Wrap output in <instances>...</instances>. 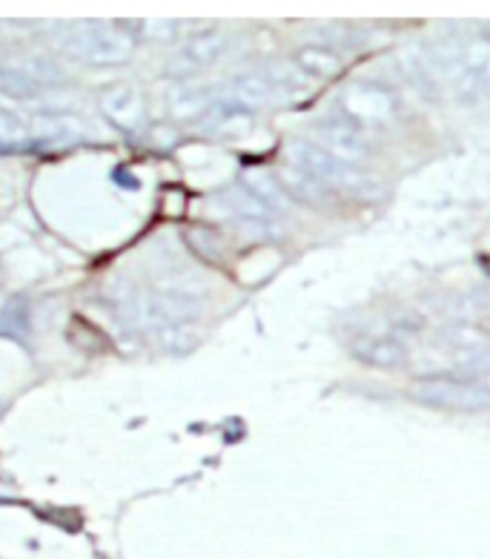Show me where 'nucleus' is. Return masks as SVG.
Returning a JSON list of instances; mask_svg holds the SVG:
<instances>
[{"mask_svg": "<svg viewBox=\"0 0 490 559\" xmlns=\"http://www.w3.org/2000/svg\"><path fill=\"white\" fill-rule=\"evenodd\" d=\"M292 158H296V169L307 173L324 187H361L368 178L361 176L352 164L338 162L336 155L324 153L322 146H315L313 141H299L292 146Z\"/></svg>", "mask_w": 490, "mask_h": 559, "instance_id": "obj_1", "label": "nucleus"}, {"mask_svg": "<svg viewBox=\"0 0 490 559\" xmlns=\"http://www.w3.org/2000/svg\"><path fill=\"white\" fill-rule=\"evenodd\" d=\"M416 399L439 411H482L490 405V393L479 382H459V379H430L416 388Z\"/></svg>", "mask_w": 490, "mask_h": 559, "instance_id": "obj_2", "label": "nucleus"}, {"mask_svg": "<svg viewBox=\"0 0 490 559\" xmlns=\"http://www.w3.org/2000/svg\"><path fill=\"white\" fill-rule=\"evenodd\" d=\"M315 146H322L324 153L336 155L338 162L356 164L368 155V144L361 139V132L352 127L347 118H333L315 127Z\"/></svg>", "mask_w": 490, "mask_h": 559, "instance_id": "obj_3", "label": "nucleus"}, {"mask_svg": "<svg viewBox=\"0 0 490 559\" xmlns=\"http://www.w3.org/2000/svg\"><path fill=\"white\" fill-rule=\"evenodd\" d=\"M342 107L347 112V121L356 123H384L393 118L391 95L375 90V86H352L342 95Z\"/></svg>", "mask_w": 490, "mask_h": 559, "instance_id": "obj_4", "label": "nucleus"}, {"mask_svg": "<svg viewBox=\"0 0 490 559\" xmlns=\"http://www.w3.org/2000/svg\"><path fill=\"white\" fill-rule=\"evenodd\" d=\"M352 356L373 368H398L405 365V347L393 338H361L352 345Z\"/></svg>", "mask_w": 490, "mask_h": 559, "instance_id": "obj_5", "label": "nucleus"}, {"mask_svg": "<svg viewBox=\"0 0 490 559\" xmlns=\"http://www.w3.org/2000/svg\"><path fill=\"white\" fill-rule=\"evenodd\" d=\"M299 70L304 75H315V78H330L336 75L342 70V61H338V55L333 52L330 47H304L299 49Z\"/></svg>", "mask_w": 490, "mask_h": 559, "instance_id": "obj_6", "label": "nucleus"}, {"mask_svg": "<svg viewBox=\"0 0 490 559\" xmlns=\"http://www.w3.org/2000/svg\"><path fill=\"white\" fill-rule=\"evenodd\" d=\"M287 187H290L296 199L307 201V204H322L324 192H327V187L319 185L315 178H310L307 173H301V169H296V173H292L290 181H287Z\"/></svg>", "mask_w": 490, "mask_h": 559, "instance_id": "obj_7", "label": "nucleus"}]
</instances>
